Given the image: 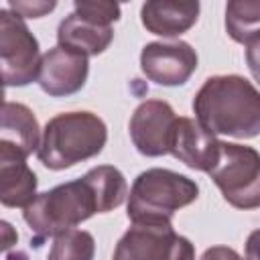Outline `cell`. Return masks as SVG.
<instances>
[{
  "label": "cell",
  "instance_id": "13",
  "mask_svg": "<svg viewBox=\"0 0 260 260\" xmlns=\"http://www.w3.org/2000/svg\"><path fill=\"white\" fill-rule=\"evenodd\" d=\"M41 128L32 110L18 102L2 104L0 122V156L26 160L41 146Z\"/></svg>",
  "mask_w": 260,
  "mask_h": 260
},
{
  "label": "cell",
  "instance_id": "14",
  "mask_svg": "<svg viewBox=\"0 0 260 260\" xmlns=\"http://www.w3.org/2000/svg\"><path fill=\"white\" fill-rule=\"evenodd\" d=\"M199 18V2L193 0H150L140 8L142 26L158 37H179Z\"/></svg>",
  "mask_w": 260,
  "mask_h": 260
},
{
  "label": "cell",
  "instance_id": "6",
  "mask_svg": "<svg viewBox=\"0 0 260 260\" xmlns=\"http://www.w3.org/2000/svg\"><path fill=\"white\" fill-rule=\"evenodd\" d=\"M207 175L232 207H260V152L256 148L221 142L219 158Z\"/></svg>",
  "mask_w": 260,
  "mask_h": 260
},
{
  "label": "cell",
  "instance_id": "17",
  "mask_svg": "<svg viewBox=\"0 0 260 260\" xmlns=\"http://www.w3.org/2000/svg\"><path fill=\"white\" fill-rule=\"evenodd\" d=\"M85 177L91 181V185L100 197L104 213L120 207L124 203V199L128 197V183H126L122 171L112 165L93 167L85 173Z\"/></svg>",
  "mask_w": 260,
  "mask_h": 260
},
{
  "label": "cell",
  "instance_id": "2",
  "mask_svg": "<svg viewBox=\"0 0 260 260\" xmlns=\"http://www.w3.org/2000/svg\"><path fill=\"white\" fill-rule=\"evenodd\" d=\"M108 140L106 122L93 112H63L51 118L43 130L39 160L51 171L69 169L98 156Z\"/></svg>",
  "mask_w": 260,
  "mask_h": 260
},
{
  "label": "cell",
  "instance_id": "16",
  "mask_svg": "<svg viewBox=\"0 0 260 260\" xmlns=\"http://www.w3.org/2000/svg\"><path fill=\"white\" fill-rule=\"evenodd\" d=\"M225 30L242 45L260 35V0H232L225 6Z\"/></svg>",
  "mask_w": 260,
  "mask_h": 260
},
{
  "label": "cell",
  "instance_id": "15",
  "mask_svg": "<svg viewBox=\"0 0 260 260\" xmlns=\"http://www.w3.org/2000/svg\"><path fill=\"white\" fill-rule=\"evenodd\" d=\"M37 175L22 158L0 156V203L28 207L37 199Z\"/></svg>",
  "mask_w": 260,
  "mask_h": 260
},
{
  "label": "cell",
  "instance_id": "7",
  "mask_svg": "<svg viewBox=\"0 0 260 260\" xmlns=\"http://www.w3.org/2000/svg\"><path fill=\"white\" fill-rule=\"evenodd\" d=\"M41 51L26 22L8 8L0 10V67L6 87H22L39 77Z\"/></svg>",
  "mask_w": 260,
  "mask_h": 260
},
{
  "label": "cell",
  "instance_id": "21",
  "mask_svg": "<svg viewBox=\"0 0 260 260\" xmlns=\"http://www.w3.org/2000/svg\"><path fill=\"white\" fill-rule=\"evenodd\" d=\"M199 260H244V258L230 246H211L203 252Z\"/></svg>",
  "mask_w": 260,
  "mask_h": 260
},
{
  "label": "cell",
  "instance_id": "4",
  "mask_svg": "<svg viewBox=\"0 0 260 260\" xmlns=\"http://www.w3.org/2000/svg\"><path fill=\"white\" fill-rule=\"evenodd\" d=\"M199 197V185L171 169L142 171L128 193L126 215L132 223H171L173 215Z\"/></svg>",
  "mask_w": 260,
  "mask_h": 260
},
{
  "label": "cell",
  "instance_id": "9",
  "mask_svg": "<svg viewBox=\"0 0 260 260\" xmlns=\"http://www.w3.org/2000/svg\"><path fill=\"white\" fill-rule=\"evenodd\" d=\"M197 51L185 41H154L142 47L140 69L148 81L165 87H177L189 81L197 69Z\"/></svg>",
  "mask_w": 260,
  "mask_h": 260
},
{
  "label": "cell",
  "instance_id": "3",
  "mask_svg": "<svg viewBox=\"0 0 260 260\" xmlns=\"http://www.w3.org/2000/svg\"><path fill=\"white\" fill-rule=\"evenodd\" d=\"M95 213H104L102 203L91 181L83 175L81 179L57 185L37 195V199L24 207L22 217L32 234L43 240L73 230Z\"/></svg>",
  "mask_w": 260,
  "mask_h": 260
},
{
  "label": "cell",
  "instance_id": "18",
  "mask_svg": "<svg viewBox=\"0 0 260 260\" xmlns=\"http://www.w3.org/2000/svg\"><path fill=\"white\" fill-rule=\"evenodd\" d=\"M95 240L85 230H67L55 236L47 260H93Z\"/></svg>",
  "mask_w": 260,
  "mask_h": 260
},
{
  "label": "cell",
  "instance_id": "5",
  "mask_svg": "<svg viewBox=\"0 0 260 260\" xmlns=\"http://www.w3.org/2000/svg\"><path fill=\"white\" fill-rule=\"evenodd\" d=\"M120 18V4L106 0H77L73 12L59 22L57 43L85 57L104 53L114 41V22Z\"/></svg>",
  "mask_w": 260,
  "mask_h": 260
},
{
  "label": "cell",
  "instance_id": "1",
  "mask_svg": "<svg viewBox=\"0 0 260 260\" xmlns=\"http://www.w3.org/2000/svg\"><path fill=\"white\" fill-rule=\"evenodd\" d=\"M195 120L211 134L254 138L260 134V91L242 75H213L193 98Z\"/></svg>",
  "mask_w": 260,
  "mask_h": 260
},
{
  "label": "cell",
  "instance_id": "10",
  "mask_svg": "<svg viewBox=\"0 0 260 260\" xmlns=\"http://www.w3.org/2000/svg\"><path fill=\"white\" fill-rule=\"evenodd\" d=\"M177 118L179 116L165 100H146L138 104L128 124L130 138L136 150L144 156L171 154Z\"/></svg>",
  "mask_w": 260,
  "mask_h": 260
},
{
  "label": "cell",
  "instance_id": "12",
  "mask_svg": "<svg viewBox=\"0 0 260 260\" xmlns=\"http://www.w3.org/2000/svg\"><path fill=\"white\" fill-rule=\"evenodd\" d=\"M221 150V140H217L215 134L205 130L197 120L193 118H177L173 142H171V154L179 158L185 167L193 171L209 173Z\"/></svg>",
  "mask_w": 260,
  "mask_h": 260
},
{
  "label": "cell",
  "instance_id": "22",
  "mask_svg": "<svg viewBox=\"0 0 260 260\" xmlns=\"http://www.w3.org/2000/svg\"><path fill=\"white\" fill-rule=\"evenodd\" d=\"M244 260H260V230H254L246 240V258Z\"/></svg>",
  "mask_w": 260,
  "mask_h": 260
},
{
  "label": "cell",
  "instance_id": "19",
  "mask_svg": "<svg viewBox=\"0 0 260 260\" xmlns=\"http://www.w3.org/2000/svg\"><path fill=\"white\" fill-rule=\"evenodd\" d=\"M57 6V2L49 0V2H43V0H37V2H18V0H10L8 2V10H12L14 14H18L20 18H41L45 16L47 12H51L53 8Z\"/></svg>",
  "mask_w": 260,
  "mask_h": 260
},
{
  "label": "cell",
  "instance_id": "23",
  "mask_svg": "<svg viewBox=\"0 0 260 260\" xmlns=\"http://www.w3.org/2000/svg\"><path fill=\"white\" fill-rule=\"evenodd\" d=\"M2 232H4V250H8L12 244H16L18 234L10 228V223H8V221H2Z\"/></svg>",
  "mask_w": 260,
  "mask_h": 260
},
{
  "label": "cell",
  "instance_id": "20",
  "mask_svg": "<svg viewBox=\"0 0 260 260\" xmlns=\"http://www.w3.org/2000/svg\"><path fill=\"white\" fill-rule=\"evenodd\" d=\"M246 63L252 77L260 83V35L246 45Z\"/></svg>",
  "mask_w": 260,
  "mask_h": 260
},
{
  "label": "cell",
  "instance_id": "8",
  "mask_svg": "<svg viewBox=\"0 0 260 260\" xmlns=\"http://www.w3.org/2000/svg\"><path fill=\"white\" fill-rule=\"evenodd\" d=\"M112 260H195V246L171 223H132Z\"/></svg>",
  "mask_w": 260,
  "mask_h": 260
},
{
  "label": "cell",
  "instance_id": "11",
  "mask_svg": "<svg viewBox=\"0 0 260 260\" xmlns=\"http://www.w3.org/2000/svg\"><path fill=\"white\" fill-rule=\"evenodd\" d=\"M87 73L89 63L85 55L57 45L43 55L37 81L47 95L67 98L85 85Z\"/></svg>",
  "mask_w": 260,
  "mask_h": 260
}]
</instances>
